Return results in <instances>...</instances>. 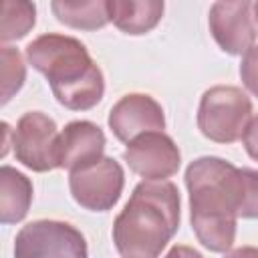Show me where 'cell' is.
I'll return each instance as SVG.
<instances>
[{
  "mask_svg": "<svg viewBox=\"0 0 258 258\" xmlns=\"http://www.w3.org/2000/svg\"><path fill=\"white\" fill-rule=\"evenodd\" d=\"M50 10L60 24L75 30H97L111 22L107 0H54Z\"/></svg>",
  "mask_w": 258,
  "mask_h": 258,
  "instance_id": "5bb4252c",
  "label": "cell"
},
{
  "mask_svg": "<svg viewBox=\"0 0 258 258\" xmlns=\"http://www.w3.org/2000/svg\"><path fill=\"white\" fill-rule=\"evenodd\" d=\"M252 119L250 97L232 85H216L208 89L198 107L200 133L216 143L238 141Z\"/></svg>",
  "mask_w": 258,
  "mask_h": 258,
  "instance_id": "277c9868",
  "label": "cell"
},
{
  "mask_svg": "<svg viewBox=\"0 0 258 258\" xmlns=\"http://www.w3.org/2000/svg\"><path fill=\"white\" fill-rule=\"evenodd\" d=\"M107 139L103 129L93 121H71L64 125V129L58 135V167L71 171L83 169L87 165L97 163L103 159Z\"/></svg>",
  "mask_w": 258,
  "mask_h": 258,
  "instance_id": "8fae6325",
  "label": "cell"
},
{
  "mask_svg": "<svg viewBox=\"0 0 258 258\" xmlns=\"http://www.w3.org/2000/svg\"><path fill=\"white\" fill-rule=\"evenodd\" d=\"M36 24V6L26 0H4L2 2V22L0 40L8 44L12 40L24 38Z\"/></svg>",
  "mask_w": 258,
  "mask_h": 258,
  "instance_id": "9a60e30c",
  "label": "cell"
},
{
  "mask_svg": "<svg viewBox=\"0 0 258 258\" xmlns=\"http://www.w3.org/2000/svg\"><path fill=\"white\" fill-rule=\"evenodd\" d=\"M224 258H258V248L256 246H240L234 250H228Z\"/></svg>",
  "mask_w": 258,
  "mask_h": 258,
  "instance_id": "ffe728a7",
  "label": "cell"
},
{
  "mask_svg": "<svg viewBox=\"0 0 258 258\" xmlns=\"http://www.w3.org/2000/svg\"><path fill=\"white\" fill-rule=\"evenodd\" d=\"M240 79L242 85L254 95L258 97V44H254L240 62Z\"/></svg>",
  "mask_w": 258,
  "mask_h": 258,
  "instance_id": "e0dca14e",
  "label": "cell"
},
{
  "mask_svg": "<svg viewBox=\"0 0 258 258\" xmlns=\"http://www.w3.org/2000/svg\"><path fill=\"white\" fill-rule=\"evenodd\" d=\"M252 10H254V18H256V22H258V2H254V8H252Z\"/></svg>",
  "mask_w": 258,
  "mask_h": 258,
  "instance_id": "7402d4cb",
  "label": "cell"
},
{
  "mask_svg": "<svg viewBox=\"0 0 258 258\" xmlns=\"http://www.w3.org/2000/svg\"><path fill=\"white\" fill-rule=\"evenodd\" d=\"M14 258H89L85 236L69 222L34 220L14 238Z\"/></svg>",
  "mask_w": 258,
  "mask_h": 258,
  "instance_id": "5b68a950",
  "label": "cell"
},
{
  "mask_svg": "<svg viewBox=\"0 0 258 258\" xmlns=\"http://www.w3.org/2000/svg\"><path fill=\"white\" fill-rule=\"evenodd\" d=\"M123 161L145 181H163L177 173L181 165V153L167 133L149 131L127 143Z\"/></svg>",
  "mask_w": 258,
  "mask_h": 258,
  "instance_id": "ba28073f",
  "label": "cell"
},
{
  "mask_svg": "<svg viewBox=\"0 0 258 258\" xmlns=\"http://www.w3.org/2000/svg\"><path fill=\"white\" fill-rule=\"evenodd\" d=\"M0 60H2V105H6L22 89L26 81V64L18 48L10 44H2Z\"/></svg>",
  "mask_w": 258,
  "mask_h": 258,
  "instance_id": "2e32d148",
  "label": "cell"
},
{
  "mask_svg": "<svg viewBox=\"0 0 258 258\" xmlns=\"http://www.w3.org/2000/svg\"><path fill=\"white\" fill-rule=\"evenodd\" d=\"M26 60L46 77L54 99L71 111H89L105 95V79L87 46L67 34H40L26 46Z\"/></svg>",
  "mask_w": 258,
  "mask_h": 258,
  "instance_id": "3957f363",
  "label": "cell"
},
{
  "mask_svg": "<svg viewBox=\"0 0 258 258\" xmlns=\"http://www.w3.org/2000/svg\"><path fill=\"white\" fill-rule=\"evenodd\" d=\"M242 145L246 149V153L258 161V115H254L250 119V123L246 125V131L242 135Z\"/></svg>",
  "mask_w": 258,
  "mask_h": 258,
  "instance_id": "ac0fdd59",
  "label": "cell"
},
{
  "mask_svg": "<svg viewBox=\"0 0 258 258\" xmlns=\"http://www.w3.org/2000/svg\"><path fill=\"white\" fill-rule=\"evenodd\" d=\"M125 185V171L113 157H103L93 165L69 173V189L73 200L89 212L111 210Z\"/></svg>",
  "mask_w": 258,
  "mask_h": 258,
  "instance_id": "52a82bcc",
  "label": "cell"
},
{
  "mask_svg": "<svg viewBox=\"0 0 258 258\" xmlns=\"http://www.w3.org/2000/svg\"><path fill=\"white\" fill-rule=\"evenodd\" d=\"M175 183L139 181L113 222V244L123 258H159L179 228Z\"/></svg>",
  "mask_w": 258,
  "mask_h": 258,
  "instance_id": "7a4b0ae2",
  "label": "cell"
},
{
  "mask_svg": "<svg viewBox=\"0 0 258 258\" xmlns=\"http://www.w3.org/2000/svg\"><path fill=\"white\" fill-rule=\"evenodd\" d=\"M163 258H204L196 248L191 246H183V244H175L169 248V252Z\"/></svg>",
  "mask_w": 258,
  "mask_h": 258,
  "instance_id": "d6986e66",
  "label": "cell"
},
{
  "mask_svg": "<svg viewBox=\"0 0 258 258\" xmlns=\"http://www.w3.org/2000/svg\"><path fill=\"white\" fill-rule=\"evenodd\" d=\"M2 129H4V147H2V155H6V153H8V147H10L8 137H10V133H12L14 129H10V125H8V123H2Z\"/></svg>",
  "mask_w": 258,
  "mask_h": 258,
  "instance_id": "44dd1931",
  "label": "cell"
},
{
  "mask_svg": "<svg viewBox=\"0 0 258 258\" xmlns=\"http://www.w3.org/2000/svg\"><path fill=\"white\" fill-rule=\"evenodd\" d=\"M32 181L16 167L0 169V222L4 226L18 224L26 218L32 204Z\"/></svg>",
  "mask_w": 258,
  "mask_h": 258,
  "instance_id": "4fadbf2b",
  "label": "cell"
},
{
  "mask_svg": "<svg viewBox=\"0 0 258 258\" xmlns=\"http://www.w3.org/2000/svg\"><path fill=\"white\" fill-rule=\"evenodd\" d=\"M189 220L198 242L210 252H228L236 240V222L258 220V169L204 155L185 169Z\"/></svg>",
  "mask_w": 258,
  "mask_h": 258,
  "instance_id": "6da1fadb",
  "label": "cell"
},
{
  "mask_svg": "<svg viewBox=\"0 0 258 258\" xmlns=\"http://www.w3.org/2000/svg\"><path fill=\"white\" fill-rule=\"evenodd\" d=\"M107 123L119 141L129 143L143 133L163 131L165 115H163V107L151 95L129 93V95H123L111 107Z\"/></svg>",
  "mask_w": 258,
  "mask_h": 258,
  "instance_id": "30bf717a",
  "label": "cell"
},
{
  "mask_svg": "<svg viewBox=\"0 0 258 258\" xmlns=\"http://www.w3.org/2000/svg\"><path fill=\"white\" fill-rule=\"evenodd\" d=\"M254 4L248 0L236 2H214L208 12V24L218 46L232 54H246L256 42L254 26Z\"/></svg>",
  "mask_w": 258,
  "mask_h": 258,
  "instance_id": "9c48e42d",
  "label": "cell"
},
{
  "mask_svg": "<svg viewBox=\"0 0 258 258\" xmlns=\"http://www.w3.org/2000/svg\"><path fill=\"white\" fill-rule=\"evenodd\" d=\"M109 20L125 34L137 36L153 30L165 10L161 0H107Z\"/></svg>",
  "mask_w": 258,
  "mask_h": 258,
  "instance_id": "7c38bea8",
  "label": "cell"
},
{
  "mask_svg": "<svg viewBox=\"0 0 258 258\" xmlns=\"http://www.w3.org/2000/svg\"><path fill=\"white\" fill-rule=\"evenodd\" d=\"M58 127L52 117L42 111L24 113L12 131V147L16 161L30 171H52L58 167Z\"/></svg>",
  "mask_w": 258,
  "mask_h": 258,
  "instance_id": "8992f818",
  "label": "cell"
}]
</instances>
